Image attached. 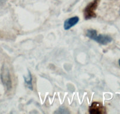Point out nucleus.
<instances>
[{"mask_svg":"<svg viewBox=\"0 0 120 114\" xmlns=\"http://www.w3.org/2000/svg\"><path fill=\"white\" fill-rule=\"evenodd\" d=\"M0 78L1 82L7 91H9L12 88V80L11 77L9 69L5 64L2 65L0 73Z\"/></svg>","mask_w":120,"mask_h":114,"instance_id":"nucleus-1","label":"nucleus"},{"mask_svg":"<svg viewBox=\"0 0 120 114\" xmlns=\"http://www.w3.org/2000/svg\"><path fill=\"white\" fill-rule=\"evenodd\" d=\"M101 0H93L89 3L84 9V16L86 20L97 17L96 11Z\"/></svg>","mask_w":120,"mask_h":114,"instance_id":"nucleus-2","label":"nucleus"},{"mask_svg":"<svg viewBox=\"0 0 120 114\" xmlns=\"http://www.w3.org/2000/svg\"><path fill=\"white\" fill-rule=\"evenodd\" d=\"M89 111L90 114H105L107 113L105 108L99 102H93L89 107Z\"/></svg>","mask_w":120,"mask_h":114,"instance_id":"nucleus-3","label":"nucleus"},{"mask_svg":"<svg viewBox=\"0 0 120 114\" xmlns=\"http://www.w3.org/2000/svg\"><path fill=\"white\" fill-rule=\"evenodd\" d=\"M94 40L98 42V43L102 45H107L112 42V38L107 35L99 34V35H96V37L94 39Z\"/></svg>","mask_w":120,"mask_h":114,"instance_id":"nucleus-4","label":"nucleus"},{"mask_svg":"<svg viewBox=\"0 0 120 114\" xmlns=\"http://www.w3.org/2000/svg\"><path fill=\"white\" fill-rule=\"evenodd\" d=\"M80 19L78 16H73L70 18L66 20L64 22V30H69L73 26L76 25L79 21Z\"/></svg>","mask_w":120,"mask_h":114,"instance_id":"nucleus-5","label":"nucleus"},{"mask_svg":"<svg viewBox=\"0 0 120 114\" xmlns=\"http://www.w3.org/2000/svg\"><path fill=\"white\" fill-rule=\"evenodd\" d=\"M23 78H24L25 83L27 87L30 90H33V84H32V76L31 73H30V71L28 70V75L27 77L23 76Z\"/></svg>","mask_w":120,"mask_h":114,"instance_id":"nucleus-6","label":"nucleus"},{"mask_svg":"<svg viewBox=\"0 0 120 114\" xmlns=\"http://www.w3.org/2000/svg\"><path fill=\"white\" fill-rule=\"evenodd\" d=\"M86 36H87L88 37H89V38L91 39L94 40V37H96V35H97V30H96L95 29H89L86 30Z\"/></svg>","mask_w":120,"mask_h":114,"instance_id":"nucleus-7","label":"nucleus"},{"mask_svg":"<svg viewBox=\"0 0 120 114\" xmlns=\"http://www.w3.org/2000/svg\"><path fill=\"white\" fill-rule=\"evenodd\" d=\"M65 111H68L65 108L62 107L60 108H59V110L58 111H57L56 112H55L56 114H68L67 112H65Z\"/></svg>","mask_w":120,"mask_h":114,"instance_id":"nucleus-8","label":"nucleus"},{"mask_svg":"<svg viewBox=\"0 0 120 114\" xmlns=\"http://www.w3.org/2000/svg\"><path fill=\"white\" fill-rule=\"evenodd\" d=\"M7 1H8V0H0V7L4 5Z\"/></svg>","mask_w":120,"mask_h":114,"instance_id":"nucleus-9","label":"nucleus"},{"mask_svg":"<svg viewBox=\"0 0 120 114\" xmlns=\"http://www.w3.org/2000/svg\"><path fill=\"white\" fill-rule=\"evenodd\" d=\"M119 64H120V59L119 60Z\"/></svg>","mask_w":120,"mask_h":114,"instance_id":"nucleus-10","label":"nucleus"}]
</instances>
